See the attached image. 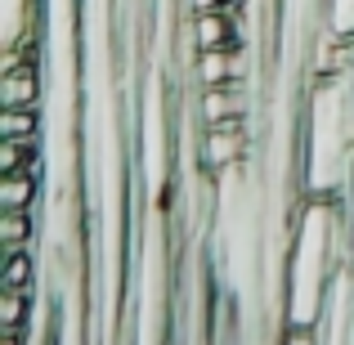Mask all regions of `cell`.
Wrapping results in <instances>:
<instances>
[{
	"mask_svg": "<svg viewBox=\"0 0 354 345\" xmlns=\"http://www.w3.org/2000/svg\"><path fill=\"white\" fill-rule=\"evenodd\" d=\"M45 95V68L36 59L18 63V68L0 72V108H14V104H41Z\"/></svg>",
	"mask_w": 354,
	"mask_h": 345,
	"instance_id": "obj_1",
	"label": "cell"
},
{
	"mask_svg": "<svg viewBox=\"0 0 354 345\" xmlns=\"http://www.w3.org/2000/svg\"><path fill=\"white\" fill-rule=\"evenodd\" d=\"M45 130V113L41 104H14V108H0V135H41Z\"/></svg>",
	"mask_w": 354,
	"mask_h": 345,
	"instance_id": "obj_9",
	"label": "cell"
},
{
	"mask_svg": "<svg viewBox=\"0 0 354 345\" xmlns=\"http://www.w3.org/2000/svg\"><path fill=\"white\" fill-rule=\"evenodd\" d=\"M193 45L198 50H234V5L193 14Z\"/></svg>",
	"mask_w": 354,
	"mask_h": 345,
	"instance_id": "obj_3",
	"label": "cell"
},
{
	"mask_svg": "<svg viewBox=\"0 0 354 345\" xmlns=\"http://www.w3.org/2000/svg\"><path fill=\"white\" fill-rule=\"evenodd\" d=\"M36 207H0V251L36 242Z\"/></svg>",
	"mask_w": 354,
	"mask_h": 345,
	"instance_id": "obj_4",
	"label": "cell"
},
{
	"mask_svg": "<svg viewBox=\"0 0 354 345\" xmlns=\"http://www.w3.org/2000/svg\"><path fill=\"white\" fill-rule=\"evenodd\" d=\"M242 153H247V144H242L238 126H207V135H202V166L207 171H229L242 162Z\"/></svg>",
	"mask_w": 354,
	"mask_h": 345,
	"instance_id": "obj_2",
	"label": "cell"
},
{
	"mask_svg": "<svg viewBox=\"0 0 354 345\" xmlns=\"http://www.w3.org/2000/svg\"><path fill=\"white\" fill-rule=\"evenodd\" d=\"M41 180L32 171H0V207H36Z\"/></svg>",
	"mask_w": 354,
	"mask_h": 345,
	"instance_id": "obj_6",
	"label": "cell"
},
{
	"mask_svg": "<svg viewBox=\"0 0 354 345\" xmlns=\"http://www.w3.org/2000/svg\"><path fill=\"white\" fill-rule=\"evenodd\" d=\"M229 117H242V86H207L202 90V126H220Z\"/></svg>",
	"mask_w": 354,
	"mask_h": 345,
	"instance_id": "obj_5",
	"label": "cell"
},
{
	"mask_svg": "<svg viewBox=\"0 0 354 345\" xmlns=\"http://www.w3.org/2000/svg\"><path fill=\"white\" fill-rule=\"evenodd\" d=\"M36 283V247H14L0 260V287H32Z\"/></svg>",
	"mask_w": 354,
	"mask_h": 345,
	"instance_id": "obj_8",
	"label": "cell"
},
{
	"mask_svg": "<svg viewBox=\"0 0 354 345\" xmlns=\"http://www.w3.org/2000/svg\"><path fill=\"white\" fill-rule=\"evenodd\" d=\"M36 301V283L32 287H0V332H23L27 305Z\"/></svg>",
	"mask_w": 354,
	"mask_h": 345,
	"instance_id": "obj_10",
	"label": "cell"
},
{
	"mask_svg": "<svg viewBox=\"0 0 354 345\" xmlns=\"http://www.w3.org/2000/svg\"><path fill=\"white\" fill-rule=\"evenodd\" d=\"M238 77V54L234 50H198V81L207 86H229Z\"/></svg>",
	"mask_w": 354,
	"mask_h": 345,
	"instance_id": "obj_7",
	"label": "cell"
},
{
	"mask_svg": "<svg viewBox=\"0 0 354 345\" xmlns=\"http://www.w3.org/2000/svg\"><path fill=\"white\" fill-rule=\"evenodd\" d=\"M0 345H23V332H0Z\"/></svg>",
	"mask_w": 354,
	"mask_h": 345,
	"instance_id": "obj_11",
	"label": "cell"
}]
</instances>
